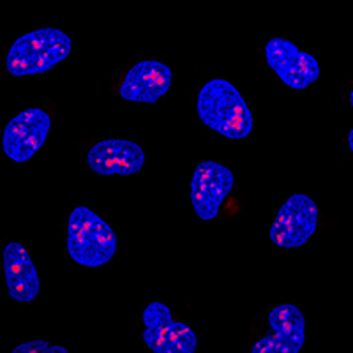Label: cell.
<instances>
[{
	"label": "cell",
	"mask_w": 353,
	"mask_h": 353,
	"mask_svg": "<svg viewBox=\"0 0 353 353\" xmlns=\"http://www.w3.org/2000/svg\"><path fill=\"white\" fill-rule=\"evenodd\" d=\"M71 36L59 28H36L23 34L8 50L4 65L12 77L43 74L71 55Z\"/></svg>",
	"instance_id": "obj_2"
},
{
	"label": "cell",
	"mask_w": 353,
	"mask_h": 353,
	"mask_svg": "<svg viewBox=\"0 0 353 353\" xmlns=\"http://www.w3.org/2000/svg\"><path fill=\"white\" fill-rule=\"evenodd\" d=\"M143 343L156 353H193L198 348V337L191 327L173 318L172 309L163 302L152 301L141 313Z\"/></svg>",
	"instance_id": "obj_4"
},
{
	"label": "cell",
	"mask_w": 353,
	"mask_h": 353,
	"mask_svg": "<svg viewBox=\"0 0 353 353\" xmlns=\"http://www.w3.org/2000/svg\"><path fill=\"white\" fill-rule=\"evenodd\" d=\"M269 329L253 346V353H297L305 343V318L295 304H279L267 318Z\"/></svg>",
	"instance_id": "obj_9"
},
{
	"label": "cell",
	"mask_w": 353,
	"mask_h": 353,
	"mask_svg": "<svg viewBox=\"0 0 353 353\" xmlns=\"http://www.w3.org/2000/svg\"><path fill=\"white\" fill-rule=\"evenodd\" d=\"M4 281L12 301L30 304L39 297V274L21 242L12 241L4 245Z\"/></svg>",
	"instance_id": "obj_12"
},
{
	"label": "cell",
	"mask_w": 353,
	"mask_h": 353,
	"mask_svg": "<svg viewBox=\"0 0 353 353\" xmlns=\"http://www.w3.org/2000/svg\"><path fill=\"white\" fill-rule=\"evenodd\" d=\"M348 149H350V152L353 150V131L352 129L348 131Z\"/></svg>",
	"instance_id": "obj_14"
},
{
	"label": "cell",
	"mask_w": 353,
	"mask_h": 353,
	"mask_svg": "<svg viewBox=\"0 0 353 353\" xmlns=\"http://www.w3.org/2000/svg\"><path fill=\"white\" fill-rule=\"evenodd\" d=\"M196 110L207 128L230 140L248 138L254 128L251 108L226 78H212L200 88Z\"/></svg>",
	"instance_id": "obj_1"
},
{
	"label": "cell",
	"mask_w": 353,
	"mask_h": 353,
	"mask_svg": "<svg viewBox=\"0 0 353 353\" xmlns=\"http://www.w3.org/2000/svg\"><path fill=\"white\" fill-rule=\"evenodd\" d=\"M147 163L141 145L125 138L99 140L87 152V165L101 176H129L140 172Z\"/></svg>",
	"instance_id": "obj_10"
},
{
	"label": "cell",
	"mask_w": 353,
	"mask_h": 353,
	"mask_svg": "<svg viewBox=\"0 0 353 353\" xmlns=\"http://www.w3.org/2000/svg\"><path fill=\"white\" fill-rule=\"evenodd\" d=\"M235 176L230 168L217 161H201L191 179V205L201 221H212L233 191Z\"/></svg>",
	"instance_id": "obj_8"
},
{
	"label": "cell",
	"mask_w": 353,
	"mask_h": 353,
	"mask_svg": "<svg viewBox=\"0 0 353 353\" xmlns=\"http://www.w3.org/2000/svg\"><path fill=\"white\" fill-rule=\"evenodd\" d=\"M318 203L304 193H295L285 201L272 221L269 237L277 248H302L318 228Z\"/></svg>",
	"instance_id": "obj_5"
},
{
	"label": "cell",
	"mask_w": 353,
	"mask_h": 353,
	"mask_svg": "<svg viewBox=\"0 0 353 353\" xmlns=\"http://www.w3.org/2000/svg\"><path fill=\"white\" fill-rule=\"evenodd\" d=\"M14 353H68V348L62 345H55L50 341H23L18 343L12 350Z\"/></svg>",
	"instance_id": "obj_13"
},
{
	"label": "cell",
	"mask_w": 353,
	"mask_h": 353,
	"mask_svg": "<svg viewBox=\"0 0 353 353\" xmlns=\"http://www.w3.org/2000/svg\"><path fill=\"white\" fill-rule=\"evenodd\" d=\"M265 61L283 83L293 90H304L320 80L321 69L316 59L285 37L267 41Z\"/></svg>",
	"instance_id": "obj_7"
},
{
	"label": "cell",
	"mask_w": 353,
	"mask_h": 353,
	"mask_svg": "<svg viewBox=\"0 0 353 353\" xmlns=\"http://www.w3.org/2000/svg\"><path fill=\"white\" fill-rule=\"evenodd\" d=\"M119 241L112 226L88 207H74L68 219V253L83 267H103L117 253Z\"/></svg>",
	"instance_id": "obj_3"
},
{
	"label": "cell",
	"mask_w": 353,
	"mask_h": 353,
	"mask_svg": "<svg viewBox=\"0 0 353 353\" xmlns=\"http://www.w3.org/2000/svg\"><path fill=\"white\" fill-rule=\"evenodd\" d=\"M52 117L43 108H27L12 117L2 134V149L12 163L32 159L48 140Z\"/></svg>",
	"instance_id": "obj_6"
},
{
	"label": "cell",
	"mask_w": 353,
	"mask_h": 353,
	"mask_svg": "<svg viewBox=\"0 0 353 353\" xmlns=\"http://www.w3.org/2000/svg\"><path fill=\"white\" fill-rule=\"evenodd\" d=\"M172 83L173 71L168 64L161 61H141L129 69L119 92L121 97L132 103L152 105L168 94Z\"/></svg>",
	"instance_id": "obj_11"
}]
</instances>
